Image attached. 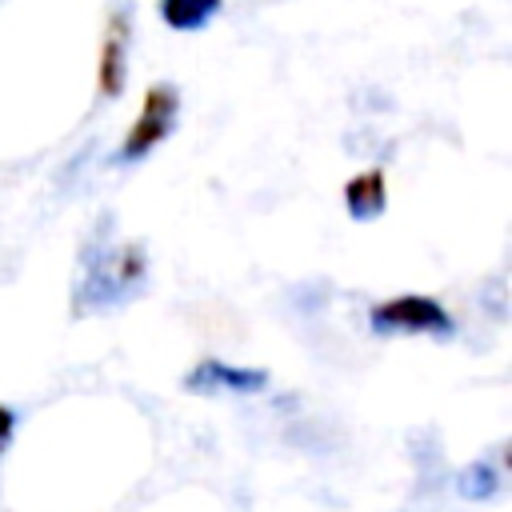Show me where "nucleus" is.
<instances>
[{"instance_id":"39448f33","label":"nucleus","mask_w":512,"mask_h":512,"mask_svg":"<svg viewBox=\"0 0 512 512\" xmlns=\"http://www.w3.org/2000/svg\"><path fill=\"white\" fill-rule=\"evenodd\" d=\"M184 388L200 392V396H252L268 388V372L264 368H240L228 364L220 356H204L192 372H184Z\"/></svg>"},{"instance_id":"6e6552de","label":"nucleus","mask_w":512,"mask_h":512,"mask_svg":"<svg viewBox=\"0 0 512 512\" xmlns=\"http://www.w3.org/2000/svg\"><path fill=\"white\" fill-rule=\"evenodd\" d=\"M224 0H160V20L172 32H200L216 20Z\"/></svg>"},{"instance_id":"7ed1b4c3","label":"nucleus","mask_w":512,"mask_h":512,"mask_svg":"<svg viewBox=\"0 0 512 512\" xmlns=\"http://www.w3.org/2000/svg\"><path fill=\"white\" fill-rule=\"evenodd\" d=\"M368 328L376 336H432V340H448L456 332L452 312L436 300V296H392L384 304H372L368 312Z\"/></svg>"},{"instance_id":"f257e3e1","label":"nucleus","mask_w":512,"mask_h":512,"mask_svg":"<svg viewBox=\"0 0 512 512\" xmlns=\"http://www.w3.org/2000/svg\"><path fill=\"white\" fill-rule=\"evenodd\" d=\"M148 288V256L144 244L120 240L112 220H100L92 236L80 244L76 280H72V316L112 312L136 300Z\"/></svg>"},{"instance_id":"423d86ee","label":"nucleus","mask_w":512,"mask_h":512,"mask_svg":"<svg viewBox=\"0 0 512 512\" xmlns=\"http://www.w3.org/2000/svg\"><path fill=\"white\" fill-rule=\"evenodd\" d=\"M344 208L360 224L384 216V208H388V180H384V172L380 168H368V172L352 176L344 184Z\"/></svg>"},{"instance_id":"20e7f679","label":"nucleus","mask_w":512,"mask_h":512,"mask_svg":"<svg viewBox=\"0 0 512 512\" xmlns=\"http://www.w3.org/2000/svg\"><path fill=\"white\" fill-rule=\"evenodd\" d=\"M128 52H132V0H112L108 4V24H104V44L96 60V88L104 100H116L128 80Z\"/></svg>"},{"instance_id":"f03ea898","label":"nucleus","mask_w":512,"mask_h":512,"mask_svg":"<svg viewBox=\"0 0 512 512\" xmlns=\"http://www.w3.org/2000/svg\"><path fill=\"white\" fill-rule=\"evenodd\" d=\"M176 120H180V92H176V84H168V80L148 84V92H144V100H140V112H136L132 128L124 132L120 148L112 152V164H116V168H124V164H140L152 148H160V144L172 136Z\"/></svg>"},{"instance_id":"1a4fd4ad","label":"nucleus","mask_w":512,"mask_h":512,"mask_svg":"<svg viewBox=\"0 0 512 512\" xmlns=\"http://www.w3.org/2000/svg\"><path fill=\"white\" fill-rule=\"evenodd\" d=\"M12 432H16V412H12L8 404H0V456H4V448L12 444Z\"/></svg>"},{"instance_id":"0eeeda50","label":"nucleus","mask_w":512,"mask_h":512,"mask_svg":"<svg viewBox=\"0 0 512 512\" xmlns=\"http://www.w3.org/2000/svg\"><path fill=\"white\" fill-rule=\"evenodd\" d=\"M504 460H508V448H500L496 460L484 456V460L464 464V468L456 472V492H460L464 500H492V496L504 488V476H508Z\"/></svg>"}]
</instances>
